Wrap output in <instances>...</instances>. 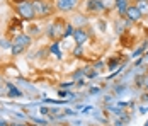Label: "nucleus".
Here are the masks:
<instances>
[{
    "mask_svg": "<svg viewBox=\"0 0 148 126\" xmlns=\"http://www.w3.org/2000/svg\"><path fill=\"white\" fill-rule=\"evenodd\" d=\"M14 10L17 14V17L21 21H24L26 24L38 21L34 7H32V0H14Z\"/></svg>",
    "mask_w": 148,
    "mask_h": 126,
    "instance_id": "1",
    "label": "nucleus"
},
{
    "mask_svg": "<svg viewBox=\"0 0 148 126\" xmlns=\"http://www.w3.org/2000/svg\"><path fill=\"white\" fill-rule=\"evenodd\" d=\"M32 38H31L27 32H19L17 36H14L12 38V48H10V56H14V58H17V56L24 55L27 50L31 48V44H32Z\"/></svg>",
    "mask_w": 148,
    "mask_h": 126,
    "instance_id": "2",
    "label": "nucleus"
},
{
    "mask_svg": "<svg viewBox=\"0 0 148 126\" xmlns=\"http://www.w3.org/2000/svg\"><path fill=\"white\" fill-rule=\"evenodd\" d=\"M32 7L36 12V19L38 21H45L49 19L56 14V9L53 5V0H32Z\"/></svg>",
    "mask_w": 148,
    "mask_h": 126,
    "instance_id": "3",
    "label": "nucleus"
},
{
    "mask_svg": "<svg viewBox=\"0 0 148 126\" xmlns=\"http://www.w3.org/2000/svg\"><path fill=\"white\" fill-rule=\"evenodd\" d=\"M65 24L66 21H61V19H55L53 22L46 24L45 28V36L49 41H60L63 38V31H65Z\"/></svg>",
    "mask_w": 148,
    "mask_h": 126,
    "instance_id": "4",
    "label": "nucleus"
},
{
    "mask_svg": "<svg viewBox=\"0 0 148 126\" xmlns=\"http://www.w3.org/2000/svg\"><path fill=\"white\" fill-rule=\"evenodd\" d=\"M53 5L60 14H72L80 7V0H53Z\"/></svg>",
    "mask_w": 148,
    "mask_h": 126,
    "instance_id": "5",
    "label": "nucleus"
},
{
    "mask_svg": "<svg viewBox=\"0 0 148 126\" xmlns=\"http://www.w3.org/2000/svg\"><path fill=\"white\" fill-rule=\"evenodd\" d=\"M84 7H85V12L90 15H99L104 14V12H109V9L106 7L102 0H85Z\"/></svg>",
    "mask_w": 148,
    "mask_h": 126,
    "instance_id": "6",
    "label": "nucleus"
},
{
    "mask_svg": "<svg viewBox=\"0 0 148 126\" xmlns=\"http://www.w3.org/2000/svg\"><path fill=\"white\" fill-rule=\"evenodd\" d=\"M90 38H92V34L89 32V29L87 28H77L75 29V32H73L75 44H82V46H85Z\"/></svg>",
    "mask_w": 148,
    "mask_h": 126,
    "instance_id": "7",
    "label": "nucleus"
},
{
    "mask_svg": "<svg viewBox=\"0 0 148 126\" xmlns=\"http://www.w3.org/2000/svg\"><path fill=\"white\" fill-rule=\"evenodd\" d=\"M124 17H126L131 24H138V22H141V21H143V15H141V12L138 10L136 3H130V7H128V10H126Z\"/></svg>",
    "mask_w": 148,
    "mask_h": 126,
    "instance_id": "8",
    "label": "nucleus"
},
{
    "mask_svg": "<svg viewBox=\"0 0 148 126\" xmlns=\"http://www.w3.org/2000/svg\"><path fill=\"white\" fill-rule=\"evenodd\" d=\"M43 31H45V28H41V26H39V21H34V22L26 24V32L29 34L32 39H34V38H38Z\"/></svg>",
    "mask_w": 148,
    "mask_h": 126,
    "instance_id": "9",
    "label": "nucleus"
},
{
    "mask_svg": "<svg viewBox=\"0 0 148 126\" xmlns=\"http://www.w3.org/2000/svg\"><path fill=\"white\" fill-rule=\"evenodd\" d=\"M130 3H131V0H116V2H114V10H116V14H118L119 17H124L128 7H130Z\"/></svg>",
    "mask_w": 148,
    "mask_h": 126,
    "instance_id": "10",
    "label": "nucleus"
},
{
    "mask_svg": "<svg viewBox=\"0 0 148 126\" xmlns=\"http://www.w3.org/2000/svg\"><path fill=\"white\" fill-rule=\"evenodd\" d=\"M70 22L73 24L75 28H87L89 26V17L85 14H75Z\"/></svg>",
    "mask_w": 148,
    "mask_h": 126,
    "instance_id": "11",
    "label": "nucleus"
},
{
    "mask_svg": "<svg viewBox=\"0 0 148 126\" xmlns=\"http://www.w3.org/2000/svg\"><path fill=\"white\" fill-rule=\"evenodd\" d=\"M48 51H49V55H55L56 60H63V53H61V50H60V41H51L49 43Z\"/></svg>",
    "mask_w": 148,
    "mask_h": 126,
    "instance_id": "12",
    "label": "nucleus"
},
{
    "mask_svg": "<svg viewBox=\"0 0 148 126\" xmlns=\"http://www.w3.org/2000/svg\"><path fill=\"white\" fill-rule=\"evenodd\" d=\"M5 87H7V96H9L10 99H21L22 96H24V92L19 90L14 84H7Z\"/></svg>",
    "mask_w": 148,
    "mask_h": 126,
    "instance_id": "13",
    "label": "nucleus"
},
{
    "mask_svg": "<svg viewBox=\"0 0 148 126\" xmlns=\"http://www.w3.org/2000/svg\"><path fill=\"white\" fill-rule=\"evenodd\" d=\"M10 48H12V38H9V36H0V50L10 51Z\"/></svg>",
    "mask_w": 148,
    "mask_h": 126,
    "instance_id": "14",
    "label": "nucleus"
},
{
    "mask_svg": "<svg viewBox=\"0 0 148 126\" xmlns=\"http://www.w3.org/2000/svg\"><path fill=\"white\" fill-rule=\"evenodd\" d=\"M72 56L73 58H84L85 56V46H82V44H75L73 48H72Z\"/></svg>",
    "mask_w": 148,
    "mask_h": 126,
    "instance_id": "15",
    "label": "nucleus"
},
{
    "mask_svg": "<svg viewBox=\"0 0 148 126\" xmlns=\"http://www.w3.org/2000/svg\"><path fill=\"white\" fill-rule=\"evenodd\" d=\"M75 29H77V28H75V26L72 24V22H70V21H68V22L65 24V31H63V38H61V39H68V38H73Z\"/></svg>",
    "mask_w": 148,
    "mask_h": 126,
    "instance_id": "16",
    "label": "nucleus"
},
{
    "mask_svg": "<svg viewBox=\"0 0 148 126\" xmlns=\"http://www.w3.org/2000/svg\"><path fill=\"white\" fill-rule=\"evenodd\" d=\"M107 63V70H111V72H114V70H118L119 68V65H121V58L119 56H112L109 61H106Z\"/></svg>",
    "mask_w": 148,
    "mask_h": 126,
    "instance_id": "17",
    "label": "nucleus"
},
{
    "mask_svg": "<svg viewBox=\"0 0 148 126\" xmlns=\"http://www.w3.org/2000/svg\"><path fill=\"white\" fill-rule=\"evenodd\" d=\"M70 77H72V80H73V82L82 80V78H85V70H84V68H75V70L70 73Z\"/></svg>",
    "mask_w": 148,
    "mask_h": 126,
    "instance_id": "18",
    "label": "nucleus"
},
{
    "mask_svg": "<svg viewBox=\"0 0 148 126\" xmlns=\"http://www.w3.org/2000/svg\"><path fill=\"white\" fill-rule=\"evenodd\" d=\"M70 99H43V104H55V106H63V104H68Z\"/></svg>",
    "mask_w": 148,
    "mask_h": 126,
    "instance_id": "19",
    "label": "nucleus"
},
{
    "mask_svg": "<svg viewBox=\"0 0 148 126\" xmlns=\"http://www.w3.org/2000/svg\"><path fill=\"white\" fill-rule=\"evenodd\" d=\"M147 51V41H143L136 50H134L133 53H131V58H140V56H143V53Z\"/></svg>",
    "mask_w": 148,
    "mask_h": 126,
    "instance_id": "20",
    "label": "nucleus"
},
{
    "mask_svg": "<svg viewBox=\"0 0 148 126\" xmlns=\"http://www.w3.org/2000/svg\"><path fill=\"white\" fill-rule=\"evenodd\" d=\"M124 19L123 17H119V19H116L114 21V31H116V34H123L124 32Z\"/></svg>",
    "mask_w": 148,
    "mask_h": 126,
    "instance_id": "21",
    "label": "nucleus"
},
{
    "mask_svg": "<svg viewBox=\"0 0 148 126\" xmlns=\"http://www.w3.org/2000/svg\"><path fill=\"white\" fill-rule=\"evenodd\" d=\"M84 70H85V78H90V80H92V78H97V77L101 75V73H99L97 70H94V68H92V65L85 67Z\"/></svg>",
    "mask_w": 148,
    "mask_h": 126,
    "instance_id": "22",
    "label": "nucleus"
},
{
    "mask_svg": "<svg viewBox=\"0 0 148 126\" xmlns=\"http://www.w3.org/2000/svg\"><path fill=\"white\" fill-rule=\"evenodd\" d=\"M134 3H136L138 10L141 12L143 19H145V17H148V2H134Z\"/></svg>",
    "mask_w": 148,
    "mask_h": 126,
    "instance_id": "23",
    "label": "nucleus"
},
{
    "mask_svg": "<svg viewBox=\"0 0 148 126\" xmlns=\"http://www.w3.org/2000/svg\"><path fill=\"white\" fill-rule=\"evenodd\" d=\"M92 68H94V70H97L99 73H101L104 68H107V63H106L104 60H95V61L92 63Z\"/></svg>",
    "mask_w": 148,
    "mask_h": 126,
    "instance_id": "24",
    "label": "nucleus"
},
{
    "mask_svg": "<svg viewBox=\"0 0 148 126\" xmlns=\"http://www.w3.org/2000/svg\"><path fill=\"white\" fill-rule=\"evenodd\" d=\"M72 87H75L73 80H68V82H61V84H60V89H61V90H70Z\"/></svg>",
    "mask_w": 148,
    "mask_h": 126,
    "instance_id": "25",
    "label": "nucleus"
},
{
    "mask_svg": "<svg viewBox=\"0 0 148 126\" xmlns=\"http://www.w3.org/2000/svg\"><path fill=\"white\" fill-rule=\"evenodd\" d=\"M32 119V125H39V126H48V119H41V118H31Z\"/></svg>",
    "mask_w": 148,
    "mask_h": 126,
    "instance_id": "26",
    "label": "nucleus"
},
{
    "mask_svg": "<svg viewBox=\"0 0 148 126\" xmlns=\"http://www.w3.org/2000/svg\"><path fill=\"white\" fill-rule=\"evenodd\" d=\"M101 90H102L101 87H90V89H89V94H90V96H94V94H99Z\"/></svg>",
    "mask_w": 148,
    "mask_h": 126,
    "instance_id": "27",
    "label": "nucleus"
},
{
    "mask_svg": "<svg viewBox=\"0 0 148 126\" xmlns=\"http://www.w3.org/2000/svg\"><path fill=\"white\" fill-rule=\"evenodd\" d=\"M39 114H43V116H48V114H49V107H46V106H41V107H39Z\"/></svg>",
    "mask_w": 148,
    "mask_h": 126,
    "instance_id": "28",
    "label": "nucleus"
},
{
    "mask_svg": "<svg viewBox=\"0 0 148 126\" xmlns=\"http://www.w3.org/2000/svg\"><path fill=\"white\" fill-rule=\"evenodd\" d=\"M143 61H145V56L136 58V60H134V67H141V65H143Z\"/></svg>",
    "mask_w": 148,
    "mask_h": 126,
    "instance_id": "29",
    "label": "nucleus"
},
{
    "mask_svg": "<svg viewBox=\"0 0 148 126\" xmlns=\"http://www.w3.org/2000/svg\"><path fill=\"white\" fill-rule=\"evenodd\" d=\"M75 87H77V89H84V87H85V78L77 80V82H75Z\"/></svg>",
    "mask_w": 148,
    "mask_h": 126,
    "instance_id": "30",
    "label": "nucleus"
},
{
    "mask_svg": "<svg viewBox=\"0 0 148 126\" xmlns=\"http://www.w3.org/2000/svg\"><path fill=\"white\" fill-rule=\"evenodd\" d=\"M97 24H99V28H101V31H106V21H104V19H99V21H97Z\"/></svg>",
    "mask_w": 148,
    "mask_h": 126,
    "instance_id": "31",
    "label": "nucleus"
},
{
    "mask_svg": "<svg viewBox=\"0 0 148 126\" xmlns=\"http://www.w3.org/2000/svg\"><path fill=\"white\" fill-rule=\"evenodd\" d=\"M63 114H65V116H77V111H73V109H65Z\"/></svg>",
    "mask_w": 148,
    "mask_h": 126,
    "instance_id": "32",
    "label": "nucleus"
},
{
    "mask_svg": "<svg viewBox=\"0 0 148 126\" xmlns=\"http://www.w3.org/2000/svg\"><path fill=\"white\" fill-rule=\"evenodd\" d=\"M90 111H92V106H87V107H84L80 112H82V114H89Z\"/></svg>",
    "mask_w": 148,
    "mask_h": 126,
    "instance_id": "33",
    "label": "nucleus"
},
{
    "mask_svg": "<svg viewBox=\"0 0 148 126\" xmlns=\"http://www.w3.org/2000/svg\"><path fill=\"white\" fill-rule=\"evenodd\" d=\"M126 90V87L124 85H121V87H116V94H121V92H124Z\"/></svg>",
    "mask_w": 148,
    "mask_h": 126,
    "instance_id": "34",
    "label": "nucleus"
},
{
    "mask_svg": "<svg viewBox=\"0 0 148 126\" xmlns=\"http://www.w3.org/2000/svg\"><path fill=\"white\" fill-rule=\"evenodd\" d=\"M9 126H32V125H21V123H9Z\"/></svg>",
    "mask_w": 148,
    "mask_h": 126,
    "instance_id": "35",
    "label": "nucleus"
},
{
    "mask_svg": "<svg viewBox=\"0 0 148 126\" xmlns=\"http://www.w3.org/2000/svg\"><path fill=\"white\" fill-rule=\"evenodd\" d=\"M0 126H9V123H7V121H3V119H0Z\"/></svg>",
    "mask_w": 148,
    "mask_h": 126,
    "instance_id": "36",
    "label": "nucleus"
},
{
    "mask_svg": "<svg viewBox=\"0 0 148 126\" xmlns=\"http://www.w3.org/2000/svg\"><path fill=\"white\" fill-rule=\"evenodd\" d=\"M148 111V107H140V112H141V114H143V112H147Z\"/></svg>",
    "mask_w": 148,
    "mask_h": 126,
    "instance_id": "37",
    "label": "nucleus"
},
{
    "mask_svg": "<svg viewBox=\"0 0 148 126\" xmlns=\"http://www.w3.org/2000/svg\"><path fill=\"white\" fill-rule=\"evenodd\" d=\"M145 90H148V78L145 80Z\"/></svg>",
    "mask_w": 148,
    "mask_h": 126,
    "instance_id": "38",
    "label": "nucleus"
},
{
    "mask_svg": "<svg viewBox=\"0 0 148 126\" xmlns=\"http://www.w3.org/2000/svg\"><path fill=\"white\" fill-rule=\"evenodd\" d=\"M134 2H148V0H134Z\"/></svg>",
    "mask_w": 148,
    "mask_h": 126,
    "instance_id": "39",
    "label": "nucleus"
},
{
    "mask_svg": "<svg viewBox=\"0 0 148 126\" xmlns=\"http://www.w3.org/2000/svg\"><path fill=\"white\" fill-rule=\"evenodd\" d=\"M2 90H3V85H0V92H2Z\"/></svg>",
    "mask_w": 148,
    "mask_h": 126,
    "instance_id": "40",
    "label": "nucleus"
},
{
    "mask_svg": "<svg viewBox=\"0 0 148 126\" xmlns=\"http://www.w3.org/2000/svg\"><path fill=\"white\" fill-rule=\"evenodd\" d=\"M2 80H3V77H2V75H0V82H2Z\"/></svg>",
    "mask_w": 148,
    "mask_h": 126,
    "instance_id": "41",
    "label": "nucleus"
},
{
    "mask_svg": "<svg viewBox=\"0 0 148 126\" xmlns=\"http://www.w3.org/2000/svg\"><path fill=\"white\" fill-rule=\"evenodd\" d=\"M145 126H148V121H147V123H145Z\"/></svg>",
    "mask_w": 148,
    "mask_h": 126,
    "instance_id": "42",
    "label": "nucleus"
},
{
    "mask_svg": "<svg viewBox=\"0 0 148 126\" xmlns=\"http://www.w3.org/2000/svg\"><path fill=\"white\" fill-rule=\"evenodd\" d=\"M32 126H39V125H32Z\"/></svg>",
    "mask_w": 148,
    "mask_h": 126,
    "instance_id": "43",
    "label": "nucleus"
},
{
    "mask_svg": "<svg viewBox=\"0 0 148 126\" xmlns=\"http://www.w3.org/2000/svg\"><path fill=\"white\" fill-rule=\"evenodd\" d=\"M0 14H2V10H0Z\"/></svg>",
    "mask_w": 148,
    "mask_h": 126,
    "instance_id": "44",
    "label": "nucleus"
}]
</instances>
